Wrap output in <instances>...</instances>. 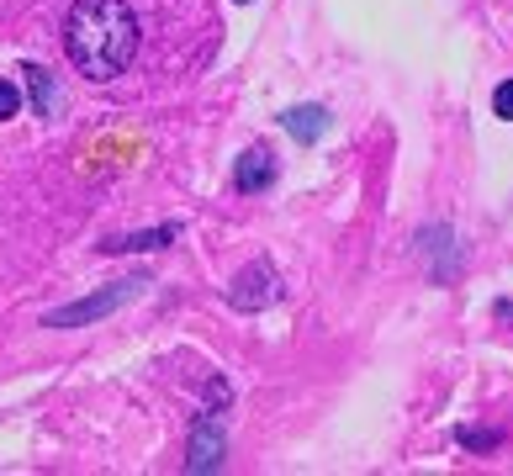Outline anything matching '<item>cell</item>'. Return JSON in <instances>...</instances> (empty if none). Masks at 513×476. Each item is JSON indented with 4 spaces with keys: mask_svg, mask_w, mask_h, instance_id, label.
Masks as SVG:
<instances>
[{
    "mask_svg": "<svg viewBox=\"0 0 513 476\" xmlns=\"http://www.w3.org/2000/svg\"><path fill=\"white\" fill-rule=\"evenodd\" d=\"M64 48L80 75L117 80L138 53V16L127 0H75L64 22Z\"/></svg>",
    "mask_w": 513,
    "mask_h": 476,
    "instance_id": "1",
    "label": "cell"
},
{
    "mask_svg": "<svg viewBox=\"0 0 513 476\" xmlns=\"http://www.w3.org/2000/svg\"><path fill=\"white\" fill-rule=\"evenodd\" d=\"M143 286H149L143 276H133V281H112L106 291H90V297L69 302V307H53V313H48L43 323H48V328H85V323H101V318H112L117 307H127V302H133Z\"/></svg>",
    "mask_w": 513,
    "mask_h": 476,
    "instance_id": "2",
    "label": "cell"
},
{
    "mask_svg": "<svg viewBox=\"0 0 513 476\" xmlns=\"http://www.w3.org/2000/svg\"><path fill=\"white\" fill-rule=\"evenodd\" d=\"M418 260H424L429 281L455 286V281H461V270H466V244H461V233H455L450 223L418 228Z\"/></svg>",
    "mask_w": 513,
    "mask_h": 476,
    "instance_id": "3",
    "label": "cell"
},
{
    "mask_svg": "<svg viewBox=\"0 0 513 476\" xmlns=\"http://www.w3.org/2000/svg\"><path fill=\"white\" fill-rule=\"evenodd\" d=\"M223 455H228L223 408H207V413H196L191 439H186V471H191V476H207V471H217V466H223Z\"/></svg>",
    "mask_w": 513,
    "mask_h": 476,
    "instance_id": "4",
    "label": "cell"
},
{
    "mask_svg": "<svg viewBox=\"0 0 513 476\" xmlns=\"http://www.w3.org/2000/svg\"><path fill=\"white\" fill-rule=\"evenodd\" d=\"M276 302H281V276L265 260L244 265L233 276V286H228V307H233V313H265V307H276Z\"/></svg>",
    "mask_w": 513,
    "mask_h": 476,
    "instance_id": "5",
    "label": "cell"
},
{
    "mask_svg": "<svg viewBox=\"0 0 513 476\" xmlns=\"http://www.w3.org/2000/svg\"><path fill=\"white\" fill-rule=\"evenodd\" d=\"M270 180H276V154H270L265 143H260V149H244V154H238V164H233V186L244 191V196L265 191Z\"/></svg>",
    "mask_w": 513,
    "mask_h": 476,
    "instance_id": "6",
    "label": "cell"
},
{
    "mask_svg": "<svg viewBox=\"0 0 513 476\" xmlns=\"http://www.w3.org/2000/svg\"><path fill=\"white\" fill-rule=\"evenodd\" d=\"M328 122H334V117H328V106H313V101L281 112V127H286V133L297 138V143H318V138L328 133Z\"/></svg>",
    "mask_w": 513,
    "mask_h": 476,
    "instance_id": "7",
    "label": "cell"
},
{
    "mask_svg": "<svg viewBox=\"0 0 513 476\" xmlns=\"http://www.w3.org/2000/svg\"><path fill=\"white\" fill-rule=\"evenodd\" d=\"M175 223H164V228H154V233H127V238H106V254H127V249H164V244H175Z\"/></svg>",
    "mask_w": 513,
    "mask_h": 476,
    "instance_id": "8",
    "label": "cell"
},
{
    "mask_svg": "<svg viewBox=\"0 0 513 476\" xmlns=\"http://www.w3.org/2000/svg\"><path fill=\"white\" fill-rule=\"evenodd\" d=\"M22 80H27V90H32V112H38V117H53V101H59V90H53L48 69L27 64V69H22Z\"/></svg>",
    "mask_w": 513,
    "mask_h": 476,
    "instance_id": "9",
    "label": "cell"
},
{
    "mask_svg": "<svg viewBox=\"0 0 513 476\" xmlns=\"http://www.w3.org/2000/svg\"><path fill=\"white\" fill-rule=\"evenodd\" d=\"M455 439H461L466 450H498V445H503L498 429H455Z\"/></svg>",
    "mask_w": 513,
    "mask_h": 476,
    "instance_id": "10",
    "label": "cell"
},
{
    "mask_svg": "<svg viewBox=\"0 0 513 476\" xmlns=\"http://www.w3.org/2000/svg\"><path fill=\"white\" fill-rule=\"evenodd\" d=\"M16 112H22V85H16V80H0V122H11Z\"/></svg>",
    "mask_w": 513,
    "mask_h": 476,
    "instance_id": "11",
    "label": "cell"
},
{
    "mask_svg": "<svg viewBox=\"0 0 513 476\" xmlns=\"http://www.w3.org/2000/svg\"><path fill=\"white\" fill-rule=\"evenodd\" d=\"M492 117H503V122H513V80H503L498 90H492Z\"/></svg>",
    "mask_w": 513,
    "mask_h": 476,
    "instance_id": "12",
    "label": "cell"
},
{
    "mask_svg": "<svg viewBox=\"0 0 513 476\" xmlns=\"http://www.w3.org/2000/svg\"><path fill=\"white\" fill-rule=\"evenodd\" d=\"M228 402H233V387H228L223 376H212L207 381V408H228Z\"/></svg>",
    "mask_w": 513,
    "mask_h": 476,
    "instance_id": "13",
    "label": "cell"
},
{
    "mask_svg": "<svg viewBox=\"0 0 513 476\" xmlns=\"http://www.w3.org/2000/svg\"><path fill=\"white\" fill-rule=\"evenodd\" d=\"M238 6H249V0H238Z\"/></svg>",
    "mask_w": 513,
    "mask_h": 476,
    "instance_id": "14",
    "label": "cell"
}]
</instances>
